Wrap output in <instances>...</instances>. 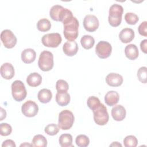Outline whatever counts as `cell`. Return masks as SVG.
<instances>
[{"label":"cell","mask_w":147,"mask_h":147,"mask_svg":"<svg viewBox=\"0 0 147 147\" xmlns=\"http://www.w3.org/2000/svg\"><path fill=\"white\" fill-rule=\"evenodd\" d=\"M64 36L68 41H75L78 36L79 21L75 17L69 22L63 24Z\"/></svg>","instance_id":"obj_1"},{"label":"cell","mask_w":147,"mask_h":147,"mask_svg":"<svg viewBox=\"0 0 147 147\" xmlns=\"http://www.w3.org/2000/svg\"><path fill=\"white\" fill-rule=\"evenodd\" d=\"M123 11V8L121 5L115 3L110 6L108 21L111 26L117 27L121 24Z\"/></svg>","instance_id":"obj_2"},{"label":"cell","mask_w":147,"mask_h":147,"mask_svg":"<svg viewBox=\"0 0 147 147\" xmlns=\"http://www.w3.org/2000/svg\"><path fill=\"white\" fill-rule=\"evenodd\" d=\"M38 65L41 70L49 71L52 69L54 65L53 55L52 52L48 51L41 52L40 55Z\"/></svg>","instance_id":"obj_3"},{"label":"cell","mask_w":147,"mask_h":147,"mask_svg":"<svg viewBox=\"0 0 147 147\" xmlns=\"http://www.w3.org/2000/svg\"><path fill=\"white\" fill-rule=\"evenodd\" d=\"M75 120L72 111L68 110L61 111L59 115L58 126L62 130H68L72 126Z\"/></svg>","instance_id":"obj_4"},{"label":"cell","mask_w":147,"mask_h":147,"mask_svg":"<svg viewBox=\"0 0 147 147\" xmlns=\"http://www.w3.org/2000/svg\"><path fill=\"white\" fill-rule=\"evenodd\" d=\"M95 122L100 126L106 125L109 121V116L106 107L102 103L92 110Z\"/></svg>","instance_id":"obj_5"},{"label":"cell","mask_w":147,"mask_h":147,"mask_svg":"<svg viewBox=\"0 0 147 147\" xmlns=\"http://www.w3.org/2000/svg\"><path fill=\"white\" fill-rule=\"evenodd\" d=\"M11 94L13 99L17 102L23 100L26 96L27 91L23 82L17 80L11 84Z\"/></svg>","instance_id":"obj_6"},{"label":"cell","mask_w":147,"mask_h":147,"mask_svg":"<svg viewBox=\"0 0 147 147\" xmlns=\"http://www.w3.org/2000/svg\"><path fill=\"white\" fill-rule=\"evenodd\" d=\"M62 38L58 33H52L44 34L41 38L42 44L47 47L56 48L61 42Z\"/></svg>","instance_id":"obj_7"},{"label":"cell","mask_w":147,"mask_h":147,"mask_svg":"<svg viewBox=\"0 0 147 147\" xmlns=\"http://www.w3.org/2000/svg\"><path fill=\"white\" fill-rule=\"evenodd\" d=\"M112 51L111 44L105 41H99L95 47V53L100 59H106L109 57Z\"/></svg>","instance_id":"obj_8"},{"label":"cell","mask_w":147,"mask_h":147,"mask_svg":"<svg viewBox=\"0 0 147 147\" xmlns=\"http://www.w3.org/2000/svg\"><path fill=\"white\" fill-rule=\"evenodd\" d=\"M1 40L6 48H12L17 44V37L9 29H5L1 33Z\"/></svg>","instance_id":"obj_9"},{"label":"cell","mask_w":147,"mask_h":147,"mask_svg":"<svg viewBox=\"0 0 147 147\" xmlns=\"http://www.w3.org/2000/svg\"><path fill=\"white\" fill-rule=\"evenodd\" d=\"M22 114L27 117H33L37 115L38 111V107L36 102L32 100L25 102L21 107Z\"/></svg>","instance_id":"obj_10"},{"label":"cell","mask_w":147,"mask_h":147,"mask_svg":"<svg viewBox=\"0 0 147 147\" xmlns=\"http://www.w3.org/2000/svg\"><path fill=\"white\" fill-rule=\"evenodd\" d=\"M99 25V20L95 16L88 14L84 18L83 26L87 31L93 32L98 28Z\"/></svg>","instance_id":"obj_11"},{"label":"cell","mask_w":147,"mask_h":147,"mask_svg":"<svg viewBox=\"0 0 147 147\" xmlns=\"http://www.w3.org/2000/svg\"><path fill=\"white\" fill-rule=\"evenodd\" d=\"M123 79L122 76L117 73L109 74L106 77V82L107 84L111 87H118L123 83Z\"/></svg>","instance_id":"obj_12"},{"label":"cell","mask_w":147,"mask_h":147,"mask_svg":"<svg viewBox=\"0 0 147 147\" xmlns=\"http://www.w3.org/2000/svg\"><path fill=\"white\" fill-rule=\"evenodd\" d=\"M64 53L68 56L75 55L78 51V45L75 41H68L65 42L63 47Z\"/></svg>","instance_id":"obj_13"},{"label":"cell","mask_w":147,"mask_h":147,"mask_svg":"<svg viewBox=\"0 0 147 147\" xmlns=\"http://www.w3.org/2000/svg\"><path fill=\"white\" fill-rule=\"evenodd\" d=\"M126 112L125 107L121 105H116L111 109L112 117L117 121L123 120L126 117Z\"/></svg>","instance_id":"obj_14"},{"label":"cell","mask_w":147,"mask_h":147,"mask_svg":"<svg viewBox=\"0 0 147 147\" xmlns=\"http://www.w3.org/2000/svg\"><path fill=\"white\" fill-rule=\"evenodd\" d=\"M1 75L5 79H11L14 75V68L9 63H5L1 66Z\"/></svg>","instance_id":"obj_15"},{"label":"cell","mask_w":147,"mask_h":147,"mask_svg":"<svg viewBox=\"0 0 147 147\" xmlns=\"http://www.w3.org/2000/svg\"><path fill=\"white\" fill-rule=\"evenodd\" d=\"M134 37V32L131 28H126L123 29L119 34V38L123 43L131 42Z\"/></svg>","instance_id":"obj_16"},{"label":"cell","mask_w":147,"mask_h":147,"mask_svg":"<svg viewBox=\"0 0 147 147\" xmlns=\"http://www.w3.org/2000/svg\"><path fill=\"white\" fill-rule=\"evenodd\" d=\"M36 57L35 51L32 48L24 49L21 53V59L24 63L30 64L33 62Z\"/></svg>","instance_id":"obj_17"},{"label":"cell","mask_w":147,"mask_h":147,"mask_svg":"<svg viewBox=\"0 0 147 147\" xmlns=\"http://www.w3.org/2000/svg\"><path fill=\"white\" fill-rule=\"evenodd\" d=\"M119 100V94L115 91H109L105 96V102L109 106L116 105Z\"/></svg>","instance_id":"obj_18"},{"label":"cell","mask_w":147,"mask_h":147,"mask_svg":"<svg viewBox=\"0 0 147 147\" xmlns=\"http://www.w3.org/2000/svg\"><path fill=\"white\" fill-rule=\"evenodd\" d=\"M125 53L127 58L129 60H134L138 56V49L137 47L133 44H129L125 48Z\"/></svg>","instance_id":"obj_19"},{"label":"cell","mask_w":147,"mask_h":147,"mask_svg":"<svg viewBox=\"0 0 147 147\" xmlns=\"http://www.w3.org/2000/svg\"><path fill=\"white\" fill-rule=\"evenodd\" d=\"M42 82V77L41 76L37 73L33 72L30 74L27 78H26V82L29 86L31 87H37L39 86Z\"/></svg>","instance_id":"obj_20"},{"label":"cell","mask_w":147,"mask_h":147,"mask_svg":"<svg viewBox=\"0 0 147 147\" xmlns=\"http://www.w3.org/2000/svg\"><path fill=\"white\" fill-rule=\"evenodd\" d=\"M56 101L59 106H65L70 102V95L67 92H57L56 94Z\"/></svg>","instance_id":"obj_21"},{"label":"cell","mask_w":147,"mask_h":147,"mask_svg":"<svg viewBox=\"0 0 147 147\" xmlns=\"http://www.w3.org/2000/svg\"><path fill=\"white\" fill-rule=\"evenodd\" d=\"M38 99L42 103H47L49 102L52 98V94L51 90L43 88L39 91L37 95Z\"/></svg>","instance_id":"obj_22"},{"label":"cell","mask_w":147,"mask_h":147,"mask_svg":"<svg viewBox=\"0 0 147 147\" xmlns=\"http://www.w3.org/2000/svg\"><path fill=\"white\" fill-rule=\"evenodd\" d=\"M59 144L62 147H73L72 136L70 134H63L59 139Z\"/></svg>","instance_id":"obj_23"},{"label":"cell","mask_w":147,"mask_h":147,"mask_svg":"<svg viewBox=\"0 0 147 147\" xmlns=\"http://www.w3.org/2000/svg\"><path fill=\"white\" fill-rule=\"evenodd\" d=\"M82 46L86 49H90L94 46L95 40L93 37L90 35H84L80 39Z\"/></svg>","instance_id":"obj_24"},{"label":"cell","mask_w":147,"mask_h":147,"mask_svg":"<svg viewBox=\"0 0 147 147\" xmlns=\"http://www.w3.org/2000/svg\"><path fill=\"white\" fill-rule=\"evenodd\" d=\"M64 7L59 5L53 6L49 11V16L54 21H59V17Z\"/></svg>","instance_id":"obj_25"},{"label":"cell","mask_w":147,"mask_h":147,"mask_svg":"<svg viewBox=\"0 0 147 147\" xmlns=\"http://www.w3.org/2000/svg\"><path fill=\"white\" fill-rule=\"evenodd\" d=\"M32 145L34 146L45 147L47 145V140L44 136L41 134H37L33 138Z\"/></svg>","instance_id":"obj_26"},{"label":"cell","mask_w":147,"mask_h":147,"mask_svg":"<svg viewBox=\"0 0 147 147\" xmlns=\"http://www.w3.org/2000/svg\"><path fill=\"white\" fill-rule=\"evenodd\" d=\"M51 28V24L49 20L47 18L40 19L37 23V28L41 32L48 31Z\"/></svg>","instance_id":"obj_27"},{"label":"cell","mask_w":147,"mask_h":147,"mask_svg":"<svg viewBox=\"0 0 147 147\" xmlns=\"http://www.w3.org/2000/svg\"><path fill=\"white\" fill-rule=\"evenodd\" d=\"M75 142L79 147H86L90 144V140L87 136L80 134L76 137Z\"/></svg>","instance_id":"obj_28"},{"label":"cell","mask_w":147,"mask_h":147,"mask_svg":"<svg viewBox=\"0 0 147 147\" xmlns=\"http://www.w3.org/2000/svg\"><path fill=\"white\" fill-rule=\"evenodd\" d=\"M123 144L125 147H136L138 144V140L135 136L129 135L124 138Z\"/></svg>","instance_id":"obj_29"},{"label":"cell","mask_w":147,"mask_h":147,"mask_svg":"<svg viewBox=\"0 0 147 147\" xmlns=\"http://www.w3.org/2000/svg\"><path fill=\"white\" fill-rule=\"evenodd\" d=\"M44 131L48 135L55 136L58 133L59 131V127L56 124L51 123L45 126Z\"/></svg>","instance_id":"obj_30"},{"label":"cell","mask_w":147,"mask_h":147,"mask_svg":"<svg viewBox=\"0 0 147 147\" xmlns=\"http://www.w3.org/2000/svg\"><path fill=\"white\" fill-rule=\"evenodd\" d=\"M125 20L129 25H135L139 20L137 14L133 13H126L125 15Z\"/></svg>","instance_id":"obj_31"},{"label":"cell","mask_w":147,"mask_h":147,"mask_svg":"<svg viewBox=\"0 0 147 147\" xmlns=\"http://www.w3.org/2000/svg\"><path fill=\"white\" fill-rule=\"evenodd\" d=\"M56 88L57 92H67L69 86L65 80L59 79L56 83Z\"/></svg>","instance_id":"obj_32"},{"label":"cell","mask_w":147,"mask_h":147,"mask_svg":"<svg viewBox=\"0 0 147 147\" xmlns=\"http://www.w3.org/2000/svg\"><path fill=\"white\" fill-rule=\"evenodd\" d=\"M100 100L98 98L94 96H90L87 101V104L88 107L91 110H93L95 109L96 107H98L100 104Z\"/></svg>","instance_id":"obj_33"},{"label":"cell","mask_w":147,"mask_h":147,"mask_svg":"<svg viewBox=\"0 0 147 147\" xmlns=\"http://www.w3.org/2000/svg\"><path fill=\"white\" fill-rule=\"evenodd\" d=\"M12 131L11 126L7 123L0 124V134L2 136H7L11 134Z\"/></svg>","instance_id":"obj_34"},{"label":"cell","mask_w":147,"mask_h":147,"mask_svg":"<svg viewBox=\"0 0 147 147\" xmlns=\"http://www.w3.org/2000/svg\"><path fill=\"white\" fill-rule=\"evenodd\" d=\"M146 67H141L137 71L138 79L143 83H146Z\"/></svg>","instance_id":"obj_35"},{"label":"cell","mask_w":147,"mask_h":147,"mask_svg":"<svg viewBox=\"0 0 147 147\" xmlns=\"http://www.w3.org/2000/svg\"><path fill=\"white\" fill-rule=\"evenodd\" d=\"M138 30L141 36L146 37L147 36V22L144 21L139 25Z\"/></svg>","instance_id":"obj_36"},{"label":"cell","mask_w":147,"mask_h":147,"mask_svg":"<svg viewBox=\"0 0 147 147\" xmlns=\"http://www.w3.org/2000/svg\"><path fill=\"white\" fill-rule=\"evenodd\" d=\"M2 147H16L14 142L11 140H6L4 141L2 144Z\"/></svg>","instance_id":"obj_37"},{"label":"cell","mask_w":147,"mask_h":147,"mask_svg":"<svg viewBox=\"0 0 147 147\" xmlns=\"http://www.w3.org/2000/svg\"><path fill=\"white\" fill-rule=\"evenodd\" d=\"M147 40L145 39L143 40L141 43H140V48L141 51L144 53H147Z\"/></svg>","instance_id":"obj_38"},{"label":"cell","mask_w":147,"mask_h":147,"mask_svg":"<svg viewBox=\"0 0 147 147\" xmlns=\"http://www.w3.org/2000/svg\"><path fill=\"white\" fill-rule=\"evenodd\" d=\"M1 115L0 121H2L6 117V112L5 110H4L2 107H1Z\"/></svg>","instance_id":"obj_39"},{"label":"cell","mask_w":147,"mask_h":147,"mask_svg":"<svg viewBox=\"0 0 147 147\" xmlns=\"http://www.w3.org/2000/svg\"><path fill=\"white\" fill-rule=\"evenodd\" d=\"M110 146H120L121 147L122 146V145L119 143L118 142H113L110 145Z\"/></svg>","instance_id":"obj_40"},{"label":"cell","mask_w":147,"mask_h":147,"mask_svg":"<svg viewBox=\"0 0 147 147\" xmlns=\"http://www.w3.org/2000/svg\"><path fill=\"white\" fill-rule=\"evenodd\" d=\"M33 146V145L32 144H27L26 142H25V143H24V144H21L20 145V146Z\"/></svg>","instance_id":"obj_41"}]
</instances>
